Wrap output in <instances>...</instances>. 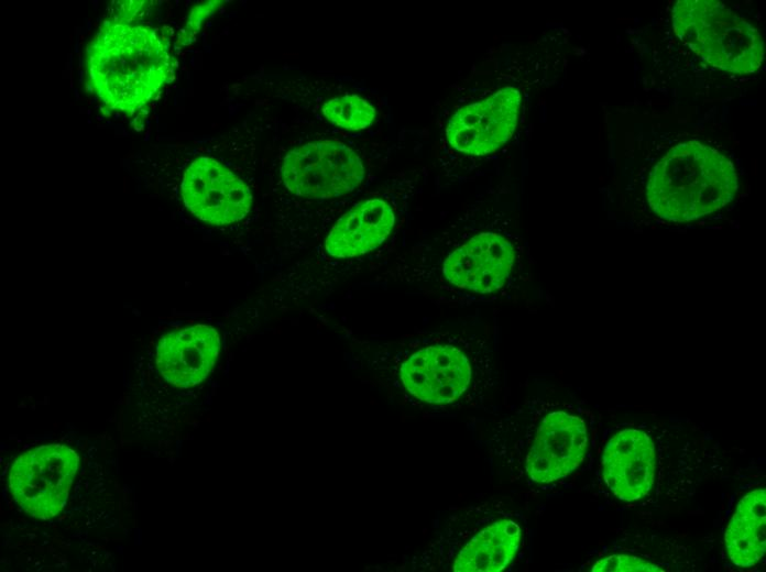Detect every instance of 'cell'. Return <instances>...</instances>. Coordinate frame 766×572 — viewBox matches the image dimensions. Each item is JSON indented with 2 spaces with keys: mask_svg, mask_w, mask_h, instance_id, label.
Here are the masks:
<instances>
[{
  "mask_svg": "<svg viewBox=\"0 0 766 572\" xmlns=\"http://www.w3.org/2000/svg\"><path fill=\"white\" fill-rule=\"evenodd\" d=\"M407 271L438 304H493L521 280V253L505 232L483 228L438 240Z\"/></svg>",
  "mask_w": 766,
  "mask_h": 572,
  "instance_id": "1",
  "label": "cell"
},
{
  "mask_svg": "<svg viewBox=\"0 0 766 572\" xmlns=\"http://www.w3.org/2000/svg\"><path fill=\"white\" fill-rule=\"evenodd\" d=\"M86 70L106 107L133 113L167 80L171 57L154 29L106 21L87 46Z\"/></svg>",
  "mask_w": 766,
  "mask_h": 572,
  "instance_id": "2",
  "label": "cell"
},
{
  "mask_svg": "<svg viewBox=\"0 0 766 572\" xmlns=\"http://www.w3.org/2000/svg\"><path fill=\"white\" fill-rule=\"evenodd\" d=\"M397 375L413 398L444 409L479 400L493 385L485 341L449 331L418 342L401 361Z\"/></svg>",
  "mask_w": 766,
  "mask_h": 572,
  "instance_id": "3",
  "label": "cell"
},
{
  "mask_svg": "<svg viewBox=\"0 0 766 572\" xmlns=\"http://www.w3.org/2000/svg\"><path fill=\"white\" fill-rule=\"evenodd\" d=\"M737 187L733 163L718 150L691 140L671 147L656 163L646 195L657 216L687 222L725 207Z\"/></svg>",
  "mask_w": 766,
  "mask_h": 572,
  "instance_id": "4",
  "label": "cell"
},
{
  "mask_svg": "<svg viewBox=\"0 0 766 572\" xmlns=\"http://www.w3.org/2000/svg\"><path fill=\"white\" fill-rule=\"evenodd\" d=\"M679 40L709 65L733 74L755 73L764 42L747 20L715 0H678L671 10Z\"/></svg>",
  "mask_w": 766,
  "mask_h": 572,
  "instance_id": "5",
  "label": "cell"
},
{
  "mask_svg": "<svg viewBox=\"0 0 766 572\" xmlns=\"http://www.w3.org/2000/svg\"><path fill=\"white\" fill-rule=\"evenodd\" d=\"M79 466L78 454L64 444H45L22 453L11 465L9 490L18 505L39 519L64 508Z\"/></svg>",
  "mask_w": 766,
  "mask_h": 572,
  "instance_id": "6",
  "label": "cell"
},
{
  "mask_svg": "<svg viewBox=\"0 0 766 572\" xmlns=\"http://www.w3.org/2000/svg\"><path fill=\"white\" fill-rule=\"evenodd\" d=\"M282 177L285 187L297 196L328 199L359 187L365 167L360 156L343 143L310 142L286 154Z\"/></svg>",
  "mask_w": 766,
  "mask_h": 572,
  "instance_id": "7",
  "label": "cell"
},
{
  "mask_svg": "<svg viewBox=\"0 0 766 572\" xmlns=\"http://www.w3.org/2000/svg\"><path fill=\"white\" fill-rule=\"evenodd\" d=\"M182 197L195 217L216 226L243 219L253 200L248 185L209 156L197 157L186 168L182 180Z\"/></svg>",
  "mask_w": 766,
  "mask_h": 572,
  "instance_id": "8",
  "label": "cell"
},
{
  "mask_svg": "<svg viewBox=\"0 0 766 572\" xmlns=\"http://www.w3.org/2000/svg\"><path fill=\"white\" fill-rule=\"evenodd\" d=\"M521 103L519 90L508 86L479 102L464 106L446 128L448 143L467 155L483 156L495 152L513 135Z\"/></svg>",
  "mask_w": 766,
  "mask_h": 572,
  "instance_id": "9",
  "label": "cell"
},
{
  "mask_svg": "<svg viewBox=\"0 0 766 572\" xmlns=\"http://www.w3.org/2000/svg\"><path fill=\"white\" fill-rule=\"evenodd\" d=\"M589 437L584 421L562 410L547 414L526 457L530 481L547 484L573 472L582 462Z\"/></svg>",
  "mask_w": 766,
  "mask_h": 572,
  "instance_id": "10",
  "label": "cell"
},
{
  "mask_svg": "<svg viewBox=\"0 0 766 572\" xmlns=\"http://www.w3.org/2000/svg\"><path fill=\"white\" fill-rule=\"evenodd\" d=\"M655 471V446L645 431L623 429L608 441L602 455V475L619 499L636 502L647 497Z\"/></svg>",
  "mask_w": 766,
  "mask_h": 572,
  "instance_id": "11",
  "label": "cell"
},
{
  "mask_svg": "<svg viewBox=\"0 0 766 572\" xmlns=\"http://www.w3.org/2000/svg\"><path fill=\"white\" fill-rule=\"evenodd\" d=\"M220 345L219 333L211 326L196 324L167 332L156 345V367L176 387L195 386L211 372Z\"/></svg>",
  "mask_w": 766,
  "mask_h": 572,
  "instance_id": "12",
  "label": "cell"
},
{
  "mask_svg": "<svg viewBox=\"0 0 766 572\" xmlns=\"http://www.w3.org/2000/svg\"><path fill=\"white\" fill-rule=\"evenodd\" d=\"M396 223L389 200L372 197L354 205L332 227L325 249L335 258H355L382 245Z\"/></svg>",
  "mask_w": 766,
  "mask_h": 572,
  "instance_id": "13",
  "label": "cell"
},
{
  "mask_svg": "<svg viewBox=\"0 0 766 572\" xmlns=\"http://www.w3.org/2000/svg\"><path fill=\"white\" fill-rule=\"evenodd\" d=\"M766 491L764 487L745 494L737 503L724 534L727 556L733 564L749 568L765 554Z\"/></svg>",
  "mask_w": 766,
  "mask_h": 572,
  "instance_id": "14",
  "label": "cell"
},
{
  "mask_svg": "<svg viewBox=\"0 0 766 572\" xmlns=\"http://www.w3.org/2000/svg\"><path fill=\"white\" fill-rule=\"evenodd\" d=\"M521 527L511 519L497 520L479 531L459 552L452 564L456 572H497L515 557Z\"/></svg>",
  "mask_w": 766,
  "mask_h": 572,
  "instance_id": "15",
  "label": "cell"
},
{
  "mask_svg": "<svg viewBox=\"0 0 766 572\" xmlns=\"http://www.w3.org/2000/svg\"><path fill=\"white\" fill-rule=\"evenodd\" d=\"M321 113L332 124L352 131L370 127L376 116L375 108L355 95L328 100L322 105Z\"/></svg>",
  "mask_w": 766,
  "mask_h": 572,
  "instance_id": "16",
  "label": "cell"
},
{
  "mask_svg": "<svg viewBox=\"0 0 766 572\" xmlns=\"http://www.w3.org/2000/svg\"><path fill=\"white\" fill-rule=\"evenodd\" d=\"M593 572L664 571L660 565L636 556L612 554L597 561Z\"/></svg>",
  "mask_w": 766,
  "mask_h": 572,
  "instance_id": "17",
  "label": "cell"
},
{
  "mask_svg": "<svg viewBox=\"0 0 766 572\" xmlns=\"http://www.w3.org/2000/svg\"><path fill=\"white\" fill-rule=\"evenodd\" d=\"M219 3L221 2L208 1L204 4L195 7L192 10L186 28L184 29L183 36L179 37V41L188 43L199 30L201 22L215 11Z\"/></svg>",
  "mask_w": 766,
  "mask_h": 572,
  "instance_id": "18",
  "label": "cell"
}]
</instances>
